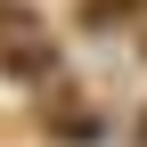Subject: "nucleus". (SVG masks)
<instances>
[{
  "instance_id": "1",
  "label": "nucleus",
  "mask_w": 147,
  "mask_h": 147,
  "mask_svg": "<svg viewBox=\"0 0 147 147\" xmlns=\"http://www.w3.org/2000/svg\"><path fill=\"white\" fill-rule=\"evenodd\" d=\"M41 131L57 147H90V139H106V115L90 98H41Z\"/></svg>"
},
{
  "instance_id": "2",
  "label": "nucleus",
  "mask_w": 147,
  "mask_h": 147,
  "mask_svg": "<svg viewBox=\"0 0 147 147\" xmlns=\"http://www.w3.org/2000/svg\"><path fill=\"white\" fill-rule=\"evenodd\" d=\"M74 25H82L90 41H106V33H139V25H147V0H82Z\"/></svg>"
},
{
  "instance_id": "3",
  "label": "nucleus",
  "mask_w": 147,
  "mask_h": 147,
  "mask_svg": "<svg viewBox=\"0 0 147 147\" xmlns=\"http://www.w3.org/2000/svg\"><path fill=\"white\" fill-rule=\"evenodd\" d=\"M57 41H41V33H33V41H8L0 49V74H8V82H57Z\"/></svg>"
}]
</instances>
